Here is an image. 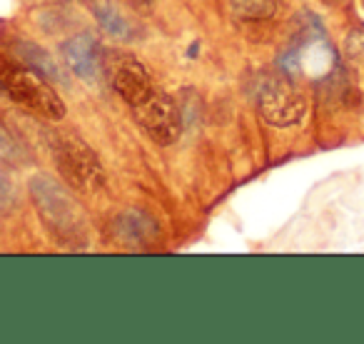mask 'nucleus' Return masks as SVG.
I'll use <instances>...</instances> for the list:
<instances>
[{
    "label": "nucleus",
    "mask_w": 364,
    "mask_h": 344,
    "mask_svg": "<svg viewBox=\"0 0 364 344\" xmlns=\"http://www.w3.org/2000/svg\"><path fill=\"white\" fill-rule=\"evenodd\" d=\"M230 8L240 21H269L279 11V0H230Z\"/></svg>",
    "instance_id": "nucleus-9"
},
{
    "label": "nucleus",
    "mask_w": 364,
    "mask_h": 344,
    "mask_svg": "<svg viewBox=\"0 0 364 344\" xmlns=\"http://www.w3.org/2000/svg\"><path fill=\"white\" fill-rule=\"evenodd\" d=\"M102 70H105V77L112 85V90H115L130 107L140 105V102L157 87L150 70L145 68V63L137 60L130 53L105 50L102 53Z\"/></svg>",
    "instance_id": "nucleus-4"
},
{
    "label": "nucleus",
    "mask_w": 364,
    "mask_h": 344,
    "mask_svg": "<svg viewBox=\"0 0 364 344\" xmlns=\"http://www.w3.org/2000/svg\"><path fill=\"white\" fill-rule=\"evenodd\" d=\"M63 53V60L65 65L75 72L80 80L85 82H95L97 75L102 70V60L97 55V43L90 33H80V36H73L70 41L63 43L60 48Z\"/></svg>",
    "instance_id": "nucleus-7"
},
{
    "label": "nucleus",
    "mask_w": 364,
    "mask_h": 344,
    "mask_svg": "<svg viewBox=\"0 0 364 344\" xmlns=\"http://www.w3.org/2000/svg\"><path fill=\"white\" fill-rule=\"evenodd\" d=\"M53 157L63 180L77 193H97L105 185L107 175L97 152L75 132H55L53 137Z\"/></svg>",
    "instance_id": "nucleus-3"
},
{
    "label": "nucleus",
    "mask_w": 364,
    "mask_h": 344,
    "mask_svg": "<svg viewBox=\"0 0 364 344\" xmlns=\"http://www.w3.org/2000/svg\"><path fill=\"white\" fill-rule=\"evenodd\" d=\"M362 8H364V0H362Z\"/></svg>",
    "instance_id": "nucleus-12"
},
{
    "label": "nucleus",
    "mask_w": 364,
    "mask_h": 344,
    "mask_svg": "<svg viewBox=\"0 0 364 344\" xmlns=\"http://www.w3.org/2000/svg\"><path fill=\"white\" fill-rule=\"evenodd\" d=\"M137 125L145 130V135L157 145H172L182 132V117L175 100L165 90L155 87L140 105L130 107Z\"/></svg>",
    "instance_id": "nucleus-6"
},
{
    "label": "nucleus",
    "mask_w": 364,
    "mask_h": 344,
    "mask_svg": "<svg viewBox=\"0 0 364 344\" xmlns=\"http://www.w3.org/2000/svg\"><path fill=\"white\" fill-rule=\"evenodd\" d=\"M31 198L53 237L70 244L85 242V215L65 185L50 175H36L31 180Z\"/></svg>",
    "instance_id": "nucleus-1"
},
{
    "label": "nucleus",
    "mask_w": 364,
    "mask_h": 344,
    "mask_svg": "<svg viewBox=\"0 0 364 344\" xmlns=\"http://www.w3.org/2000/svg\"><path fill=\"white\" fill-rule=\"evenodd\" d=\"M92 13H95V21L100 23V28L110 38L122 43L135 41V23L127 18V13L117 6L115 0H100V3H95Z\"/></svg>",
    "instance_id": "nucleus-8"
},
{
    "label": "nucleus",
    "mask_w": 364,
    "mask_h": 344,
    "mask_svg": "<svg viewBox=\"0 0 364 344\" xmlns=\"http://www.w3.org/2000/svg\"><path fill=\"white\" fill-rule=\"evenodd\" d=\"M257 105L262 117L274 127H287L302 120L307 110L302 90L287 75H269L262 80L257 90Z\"/></svg>",
    "instance_id": "nucleus-5"
},
{
    "label": "nucleus",
    "mask_w": 364,
    "mask_h": 344,
    "mask_svg": "<svg viewBox=\"0 0 364 344\" xmlns=\"http://www.w3.org/2000/svg\"><path fill=\"white\" fill-rule=\"evenodd\" d=\"M0 87L13 102L26 110L46 117V120H63L65 102L43 77L41 70L28 68V63H16L0 55Z\"/></svg>",
    "instance_id": "nucleus-2"
},
{
    "label": "nucleus",
    "mask_w": 364,
    "mask_h": 344,
    "mask_svg": "<svg viewBox=\"0 0 364 344\" xmlns=\"http://www.w3.org/2000/svg\"><path fill=\"white\" fill-rule=\"evenodd\" d=\"M344 53L354 65L364 68V31H352L344 38Z\"/></svg>",
    "instance_id": "nucleus-11"
},
{
    "label": "nucleus",
    "mask_w": 364,
    "mask_h": 344,
    "mask_svg": "<svg viewBox=\"0 0 364 344\" xmlns=\"http://www.w3.org/2000/svg\"><path fill=\"white\" fill-rule=\"evenodd\" d=\"M18 205V195L16 188H13V180L3 167H0V215L13 213Z\"/></svg>",
    "instance_id": "nucleus-10"
}]
</instances>
